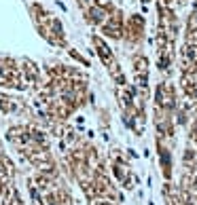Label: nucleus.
Instances as JSON below:
<instances>
[{"label": "nucleus", "mask_w": 197, "mask_h": 205, "mask_svg": "<svg viewBox=\"0 0 197 205\" xmlns=\"http://www.w3.org/2000/svg\"><path fill=\"white\" fill-rule=\"evenodd\" d=\"M91 205H112V201H93Z\"/></svg>", "instance_id": "423d86ee"}, {"label": "nucleus", "mask_w": 197, "mask_h": 205, "mask_svg": "<svg viewBox=\"0 0 197 205\" xmlns=\"http://www.w3.org/2000/svg\"><path fill=\"white\" fill-rule=\"evenodd\" d=\"M93 42L97 45V53H100V57L108 63V66H110V63H112V53L108 51V47L104 45V40H102V38H95V36H93Z\"/></svg>", "instance_id": "20e7f679"}, {"label": "nucleus", "mask_w": 197, "mask_h": 205, "mask_svg": "<svg viewBox=\"0 0 197 205\" xmlns=\"http://www.w3.org/2000/svg\"><path fill=\"white\" fill-rule=\"evenodd\" d=\"M155 99H157V106L163 108V110H169V108H174V104H176V97H174V89H172V85H167V83H159Z\"/></svg>", "instance_id": "f257e3e1"}, {"label": "nucleus", "mask_w": 197, "mask_h": 205, "mask_svg": "<svg viewBox=\"0 0 197 205\" xmlns=\"http://www.w3.org/2000/svg\"><path fill=\"white\" fill-rule=\"evenodd\" d=\"M104 34L112 36V38H121V36H123V19H121V13L110 15L108 23L104 25Z\"/></svg>", "instance_id": "f03ea898"}, {"label": "nucleus", "mask_w": 197, "mask_h": 205, "mask_svg": "<svg viewBox=\"0 0 197 205\" xmlns=\"http://www.w3.org/2000/svg\"><path fill=\"white\" fill-rule=\"evenodd\" d=\"M131 61H134V70H136V74L149 72V59H146L144 55H134V57H131Z\"/></svg>", "instance_id": "39448f33"}, {"label": "nucleus", "mask_w": 197, "mask_h": 205, "mask_svg": "<svg viewBox=\"0 0 197 205\" xmlns=\"http://www.w3.org/2000/svg\"><path fill=\"white\" fill-rule=\"evenodd\" d=\"M106 17H108V7L106 9H104V7H93V9L89 11V21H91V23H95V25L102 23Z\"/></svg>", "instance_id": "7ed1b4c3"}]
</instances>
